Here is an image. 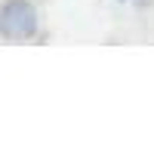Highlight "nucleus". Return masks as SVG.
Listing matches in <instances>:
<instances>
[{"mask_svg":"<svg viewBox=\"0 0 154 154\" xmlns=\"http://www.w3.org/2000/svg\"><path fill=\"white\" fill-rule=\"evenodd\" d=\"M0 34L6 40H31L37 34V9L28 0H6L0 6Z\"/></svg>","mask_w":154,"mask_h":154,"instance_id":"1","label":"nucleus"}]
</instances>
